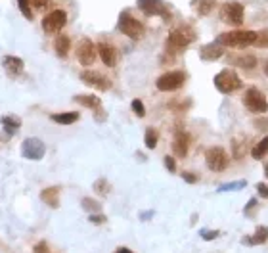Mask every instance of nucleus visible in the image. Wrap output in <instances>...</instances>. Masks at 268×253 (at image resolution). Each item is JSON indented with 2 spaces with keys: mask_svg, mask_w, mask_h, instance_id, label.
<instances>
[{
  "mask_svg": "<svg viewBox=\"0 0 268 253\" xmlns=\"http://www.w3.org/2000/svg\"><path fill=\"white\" fill-rule=\"evenodd\" d=\"M79 111H63V113H52L50 119L58 125H73L79 121Z\"/></svg>",
  "mask_w": 268,
  "mask_h": 253,
  "instance_id": "obj_22",
  "label": "nucleus"
},
{
  "mask_svg": "<svg viewBox=\"0 0 268 253\" xmlns=\"http://www.w3.org/2000/svg\"><path fill=\"white\" fill-rule=\"evenodd\" d=\"M196 40V33L188 25H182L176 27L169 33V39H167V48L169 52H182L186 46H190L192 42Z\"/></svg>",
  "mask_w": 268,
  "mask_h": 253,
  "instance_id": "obj_2",
  "label": "nucleus"
},
{
  "mask_svg": "<svg viewBox=\"0 0 268 253\" xmlns=\"http://www.w3.org/2000/svg\"><path fill=\"white\" fill-rule=\"evenodd\" d=\"M46 154V146L40 138H25L21 144V156L25 159H31V161H39L44 158Z\"/></svg>",
  "mask_w": 268,
  "mask_h": 253,
  "instance_id": "obj_9",
  "label": "nucleus"
},
{
  "mask_svg": "<svg viewBox=\"0 0 268 253\" xmlns=\"http://www.w3.org/2000/svg\"><path fill=\"white\" fill-rule=\"evenodd\" d=\"M48 2H50V0H31V4L37 10H44L48 6Z\"/></svg>",
  "mask_w": 268,
  "mask_h": 253,
  "instance_id": "obj_42",
  "label": "nucleus"
},
{
  "mask_svg": "<svg viewBox=\"0 0 268 253\" xmlns=\"http://www.w3.org/2000/svg\"><path fill=\"white\" fill-rule=\"evenodd\" d=\"M2 65H4V69H6V73H8L10 77H19L25 69L23 60L17 58V56H4Z\"/></svg>",
  "mask_w": 268,
  "mask_h": 253,
  "instance_id": "obj_17",
  "label": "nucleus"
},
{
  "mask_svg": "<svg viewBox=\"0 0 268 253\" xmlns=\"http://www.w3.org/2000/svg\"><path fill=\"white\" fill-rule=\"evenodd\" d=\"M67 23V14L63 10H54L50 12L44 19H42V29L48 35H54V33H60Z\"/></svg>",
  "mask_w": 268,
  "mask_h": 253,
  "instance_id": "obj_10",
  "label": "nucleus"
},
{
  "mask_svg": "<svg viewBox=\"0 0 268 253\" xmlns=\"http://www.w3.org/2000/svg\"><path fill=\"white\" fill-rule=\"evenodd\" d=\"M236 65L244 67V69H255L257 67V58L253 54H247V56H239V58H234Z\"/></svg>",
  "mask_w": 268,
  "mask_h": 253,
  "instance_id": "obj_27",
  "label": "nucleus"
},
{
  "mask_svg": "<svg viewBox=\"0 0 268 253\" xmlns=\"http://www.w3.org/2000/svg\"><path fill=\"white\" fill-rule=\"evenodd\" d=\"M186 83V73L184 71H169L163 73L157 81H155V87L163 92H173V90H178Z\"/></svg>",
  "mask_w": 268,
  "mask_h": 253,
  "instance_id": "obj_8",
  "label": "nucleus"
},
{
  "mask_svg": "<svg viewBox=\"0 0 268 253\" xmlns=\"http://www.w3.org/2000/svg\"><path fill=\"white\" fill-rule=\"evenodd\" d=\"M40 199H42L48 207L58 209V207H60V186H48V188H44L40 192Z\"/></svg>",
  "mask_w": 268,
  "mask_h": 253,
  "instance_id": "obj_19",
  "label": "nucleus"
},
{
  "mask_svg": "<svg viewBox=\"0 0 268 253\" xmlns=\"http://www.w3.org/2000/svg\"><path fill=\"white\" fill-rule=\"evenodd\" d=\"M182 179H184V182H188V184H196V182L199 181V176H197L196 173H190V171H184V173H182Z\"/></svg>",
  "mask_w": 268,
  "mask_h": 253,
  "instance_id": "obj_40",
  "label": "nucleus"
},
{
  "mask_svg": "<svg viewBox=\"0 0 268 253\" xmlns=\"http://www.w3.org/2000/svg\"><path fill=\"white\" fill-rule=\"evenodd\" d=\"M0 123H2V131H4V138H10V136H14L21 129V121L16 117V115H4V117L0 119Z\"/></svg>",
  "mask_w": 268,
  "mask_h": 253,
  "instance_id": "obj_20",
  "label": "nucleus"
},
{
  "mask_svg": "<svg viewBox=\"0 0 268 253\" xmlns=\"http://www.w3.org/2000/svg\"><path fill=\"white\" fill-rule=\"evenodd\" d=\"M219 16L226 25H232V27H239L244 23V16H245V10L239 2H224L219 10Z\"/></svg>",
  "mask_w": 268,
  "mask_h": 253,
  "instance_id": "obj_5",
  "label": "nucleus"
},
{
  "mask_svg": "<svg viewBox=\"0 0 268 253\" xmlns=\"http://www.w3.org/2000/svg\"><path fill=\"white\" fill-rule=\"evenodd\" d=\"M136 4L146 16H165V19H169V12L165 10L163 0H136Z\"/></svg>",
  "mask_w": 268,
  "mask_h": 253,
  "instance_id": "obj_13",
  "label": "nucleus"
},
{
  "mask_svg": "<svg viewBox=\"0 0 268 253\" xmlns=\"http://www.w3.org/2000/svg\"><path fill=\"white\" fill-rule=\"evenodd\" d=\"M217 42H221L222 46H228V48H245L257 42V33L245 31V29H234V31L219 35V37H217Z\"/></svg>",
  "mask_w": 268,
  "mask_h": 253,
  "instance_id": "obj_1",
  "label": "nucleus"
},
{
  "mask_svg": "<svg viewBox=\"0 0 268 253\" xmlns=\"http://www.w3.org/2000/svg\"><path fill=\"white\" fill-rule=\"evenodd\" d=\"M232 151H234V158L236 159H242L245 156V144L244 140H239V138H234L232 140Z\"/></svg>",
  "mask_w": 268,
  "mask_h": 253,
  "instance_id": "obj_31",
  "label": "nucleus"
},
{
  "mask_svg": "<svg viewBox=\"0 0 268 253\" xmlns=\"http://www.w3.org/2000/svg\"><path fill=\"white\" fill-rule=\"evenodd\" d=\"M247 186V181L242 179V181H232V182H226V184H221L217 192L222 194V192H237V190H244Z\"/></svg>",
  "mask_w": 268,
  "mask_h": 253,
  "instance_id": "obj_25",
  "label": "nucleus"
},
{
  "mask_svg": "<svg viewBox=\"0 0 268 253\" xmlns=\"http://www.w3.org/2000/svg\"><path fill=\"white\" fill-rule=\"evenodd\" d=\"M222 54H224V46H222L221 42H217V40L199 48V58L203 62H217V60L222 58Z\"/></svg>",
  "mask_w": 268,
  "mask_h": 253,
  "instance_id": "obj_14",
  "label": "nucleus"
},
{
  "mask_svg": "<svg viewBox=\"0 0 268 253\" xmlns=\"http://www.w3.org/2000/svg\"><path fill=\"white\" fill-rule=\"evenodd\" d=\"M257 206H259V201H257V198H251L249 201H247V206H245L244 209V215L245 217H251V211H255L257 209Z\"/></svg>",
  "mask_w": 268,
  "mask_h": 253,
  "instance_id": "obj_38",
  "label": "nucleus"
},
{
  "mask_svg": "<svg viewBox=\"0 0 268 253\" xmlns=\"http://www.w3.org/2000/svg\"><path fill=\"white\" fill-rule=\"evenodd\" d=\"M155 213V211H142L140 213V221H148V219H151V215Z\"/></svg>",
  "mask_w": 268,
  "mask_h": 253,
  "instance_id": "obj_44",
  "label": "nucleus"
},
{
  "mask_svg": "<svg viewBox=\"0 0 268 253\" xmlns=\"http://www.w3.org/2000/svg\"><path fill=\"white\" fill-rule=\"evenodd\" d=\"M264 75H266V77H268V60H266V62H264Z\"/></svg>",
  "mask_w": 268,
  "mask_h": 253,
  "instance_id": "obj_47",
  "label": "nucleus"
},
{
  "mask_svg": "<svg viewBox=\"0 0 268 253\" xmlns=\"http://www.w3.org/2000/svg\"><path fill=\"white\" fill-rule=\"evenodd\" d=\"M92 188H94V192L98 194V196H108V194L111 192V184L108 179H98Z\"/></svg>",
  "mask_w": 268,
  "mask_h": 253,
  "instance_id": "obj_30",
  "label": "nucleus"
},
{
  "mask_svg": "<svg viewBox=\"0 0 268 253\" xmlns=\"http://www.w3.org/2000/svg\"><path fill=\"white\" fill-rule=\"evenodd\" d=\"M255 125H257L259 131H268V119H257Z\"/></svg>",
  "mask_w": 268,
  "mask_h": 253,
  "instance_id": "obj_43",
  "label": "nucleus"
},
{
  "mask_svg": "<svg viewBox=\"0 0 268 253\" xmlns=\"http://www.w3.org/2000/svg\"><path fill=\"white\" fill-rule=\"evenodd\" d=\"M88 221L92 222V224H103V222H108V217L103 213H90Z\"/></svg>",
  "mask_w": 268,
  "mask_h": 253,
  "instance_id": "obj_37",
  "label": "nucleus"
},
{
  "mask_svg": "<svg viewBox=\"0 0 268 253\" xmlns=\"http://www.w3.org/2000/svg\"><path fill=\"white\" fill-rule=\"evenodd\" d=\"M244 106L247 108V111L262 115L268 111V100L266 96L262 94V90L257 87H249L244 94Z\"/></svg>",
  "mask_w": 268,
  "mask_h": 253,
  "instance_id": "obj_4",
  "label": "nucleus"
},
{
  "mask_svg": "<svg viewBox=\"0 0 268 253\" xmlns=\"http://www.w3.org/2000/svg\"><path fill=\"white\" fill-rule=\"evenodd\" d=\"M257 46L260 48H268V29H262V31L257 33Z\"/></svg>",
  "mask_w": 268,
  "mask_h": 253,
  "instance_id": "obj_34",
  "label": "nucleus"
},
{
  "mask_svg": "<svg viewBox=\"0 0 268 253\" xmlns=\"http://www.w3.org/2000/svg\"><path fill=\"white\" fill-rule=\"evenodd\" d=\"M130 108H132V111H134V115L136 117H146V108H144V104H142V100H132V104H130Z\"/></svg>",
  "mask_w": 268,
  "mask_h": 253,
  "instance_id": "obj_33",
  "label": "nucleus"
},
{
  "mask_svg": "<svg viewBox=\"0 0 268 253\" xmlns=\"http://www.w3.org/2000/svg\"><path fill=\"white\" fill-rule=\"evenodd\" d=\"M266 240H268V226L260 224V226L255 229L253 236L242 238V244L244 245H262V244H266Z\"/></svg>",
  "mask_w": 268,
  "mask_h": 253,
  "instance_id": "obj_18",
  "label": "nucleus"
},
{
  "mask_svg": "<svg viewBox=\"0 0 268 253\" xmlns=\"http://www.w3.org/2000/svg\"><path fill=\"white\" fill-rule=\"evenodd\" d=\"M17 6L21 10V14H23L27 19H33V12H31V0H17Z\"/></svg>",
  "mask_w": 268,
  "mask_h": 253,
  "instance_id": "obj_32",
  "label": "nucleus"
},
{
  "mask_svg": "<svg viewBox=\"0 0 268 253\" xmlns=\"http://www.w3.org/2000/svg\"><path fill=\"white\" fill-rule=\"evenodd\" d=\"M205 163L209 167V171H213V173H222L230 163V156L226 154L224 148L221 146H213V148H209L205 154Z\"/></svg>",
  "mask_w": 268,
  "mask_h": 253,
  "instance_id": "obj_7",
  "label": "nucleus"
},
{
  "mask_svg": "<svg viewBox=\"0 0 268 253\" xmlns=\"http://www.w3.org/2000/svg\"><path fill=\"white\" fill-rule=\"evenodd\" d=\"M190 142H192V136H190L186 131H178V133L174 135V140H173L174 156L186 158V156H188V150H190Z\"/></svg>",
  "mask_w": 268,
  "mask_h": 253,
  "instance_id": "obj_15",
  "label": "nucleus"
},
{
  "mask_svg": "<svg viewBox=\"0 0 268 253\" xmlns=\"http://www.w3.org/2000/svg\"><path fill=\"white\" fill-rule=\"evenodd\" d=\"M56 54L60 56V58H67L69 54V50H71V39L67 37V35H60L58 39H56Z\"/></svg>",
  "mask_w": 268,
  "mask_h": 253,
  "instance_id": "obj_23",
  "label": "nucleus"
},
{
  "mask_svg": "<svg viewBox=\"0 0 268 253\" xmlns=\"http://www.w3.org/2000/svg\"><path fill=\"white\" fill-rule=\"evenodd\" d=\"M264 156H268V135L264 136L262 140H259V142H257L251 148V158L253 159L260 161V159L264 158Z\"/></svg>",
  "mask_w": 268,
  "mask_h": 253,
  "instance_id": "obj_24",
  "label": "nucleus"
},
{
  "mask_svg": "<svg viewBox=\"0 0 268 253\" xmlns=\"http://www.w3.org/2000/svg\"><path fill=\"white\" fill-rule=\"evenodd\" d=\"M33 253H52V251H50V245H48V242L40 240V242H37V244L33 245Z\"/></svg>",
  "mask_w": 268,
  "mask_h": 253,
  "instance_id": "obj_36",
  "label": "nucleus"
},
{
  "mask_svg": "<svg viewBox=\"0 0 268 253\" xmlns=\"http://www.w3.org/2000/svg\"><path fill=\"white\" fill-rule=\"evenodd\" d=\"M257 192H259L260 198L268 199V184L266 182H259V184H257Z\"/></svg>",
  "mask_w": 268,
  "mask_h": 253,
  "instance_id": "obj_41",
  "label": "nucleus"
},
{
  "mask_svg": "<svg viewBox=\"0 0 268 253\" xmlns=\"http://www.w3.org/2000/svg\"><path fill=\"white\" fill-rule=\"evenodd\" d=\"M165 167L169 173H176V161L173 156H165Z\"/></svg>",
  "mask_w": 268,
  "mask_h": 253,
  "instance_id": "obj_39",
  "label": "nucleus"
},
{
  "mask_svg": "<svg viewBox=\"0 0 268 253\" xmlns=\"http://www.w3.org/2000/svg\"><path fill=\"white\" fill-rule=\"evenodd\" d=\"M113 253H134V251H130L128 247H119V249H115Z\"/></svg>",
  "mask_w": 268,
  "mask_h": 253,
  "instance_id": "obj_45",
  "label": "nucleus"
},
{
  "mask_svg": "<svg viewBox=\"0 0 268 253\" xmlns=\"http://www.w3.org/2000/svg\"><path fill=\"white\" fill-rule=\"evenodd\" d=\"M96 52L98 48L94 46V42L90 39H81L79 46H77V60L83 65H92L96 60Z\"/></svg>",
  "mask_w": 268,
  "mask_h": 253,
  "instance_id": "obj_12",
  "label": "nucleus"
},
{
  "mask_svg": "<svg viewBox=\"0 0 268 253\" xmlns=\"http://www.w3.org/2000/svg\"><path fill=\"white\" fill-rule=\"evenodd\" d=\"M81 81L85 85H88V87L96 88V90H110L111 88V81L105 75H102V73L98 71H90V69L81 73Z\"/></svg>",
  "mask_w": 268,
  "mask_h": 253,
  "instance_id": "obj_11",
  "label": "nucleus"
},
{
  "mask_svg": "<svg viewBox=\"0 0 268 253\" xmlns=\"http://www.w3.org/2000/svg\"><path fill=\"white\" fill-rule=\"evenodd\" d=\"M117 29L132 40L142 39V35H144V25L140 23L136 17L130 16L128 12H121L119 21H117Z\"/></svg>",
  "mask_w": 268,
  "mask_h": 253,
  "instance_id": "obj_6",
  "label": "nucleus"
},
{
  "mask_svg": "<svg viewBox=\"0 0 268 253\" xmlns=\"http://www.w3.org/2000/svg\"><path fill=\"white\" fill-rule=\"evenodd\" d=\"M215 88L222 92V94H234L237 92L239 88L244 87V81L239 79V75H237L234 69H222L215 75Z\"/></svg>",
  "mask_w": 268,
  "mask_h": 253,
  "instance_id": "obj_3",
  "label": "nucleus"
},
{
  "mask_svg": "<svg viewBox=\"0 0 268 253\" xmlns=\"http://www.w3.org/2000/svg\"><path fill=\"white\" fill-rule=\"evenodd\" d=\"M199 236L203 238V240H207V242H211V240H217V238L221 236V232H219V230H207V229H203L201 232H199Z\"/></svg>",
  "mask_w": 268,
  "mask_h": 253,
  "instance_id": "obj_35",
  "label": "nucleus"
},
{
  "mask_svg": "<svg viewBox=\"0 0 268 253\" xmlns=\"http://www.w3.org/2000/svg\"><path fill=\"white\" fill-rule=\"evenodd\" d=\"M264 176H266V179H268V161H266V163H264Z\"/></svg>",
  "mask_w": 268,
  "mask_h": 253,
  "instance_id": "obj_46",
  "label": "nucleus"
},
{
  "mask_svg": "<svg viewBox=\"0 0 268 253\" xmlns=\"http://www.w3.org/2000/svg\"><path fill=\"white\" fill-rule=\"evenodd\" d=\"M157 140H159V133L155 129H146V135H144V142H146V148L153 150L157 146Z\"/></svg>",
  "mask_w": 268,
  "mask_h": 253,
  "instance_id": "obj_29",
  "label": "nucleus"
},
{
  "mask_svg": "<svg viewBox=\"0 0 268 253\" xmlns=\"http://www.w3.org/2000/svg\"><path fill=\"white\" fill-rule=\"evenodd\" d=\"M73 102H77L81 104V106L88 108V110H94V111L102 108V100L96 94H77L73 96Z\"/></svg>",
  "mask_w": 268,
  "mask_h": 253,
  "instance_id": "obj_21",
  "label": "nucleus"
},
{
  "mask_svg": "<svg viewBox=\"0 0 268 253\" xmlns=\"http://www.w3.org/2000/svg\"><path fill=\"white\" fill-rule=\"evenodd\" d=\"M194 8L199 16H207L215 8V0H194Z\"/></svg>",
  "mask_w": 268,
  "mask_h": 253,
  "instance_id": "obj_28",
  "label": "nucleus"
},
{
  "mask_svg": "<svg viewBox=\"0 0 268 253\" xmlns=\"http://www.w3.org/2000/svg\"><path fill=\"white\" fill-rule=\"evenodd\" d=\"M81 207L88 213H102V204L96 201L94 198H83L81 199Z\"/></svg>",
  "mask_w": 268,
  "mask_h": 253,
  "instance_id": "obj_26",
  "label": "nucleus"
},
{
  "mask_svg": "<svg viewBox=\"0 0 268 253\" xmlns=\"http://www.w3.org/2000/svg\"><path fill=\"white\" fill-rule=\"evenodd\" d=\"M98 54L102 58V62L108 65V67H115L117 65V50L113 44L110 42H98Z\"/></svg>",
  "mask_w": 268,
  "mask_h": 253,
  "instance_id": "obj_16",
  "label": "nucleus"
}]
</instances>
